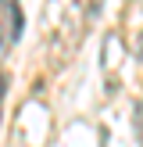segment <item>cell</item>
<instances>
[{
    "label": "cell",
    "instance_id": "obj_7",
    "mask_svg": "<svg viewBox=\"0 0 143 147\" xmlns=\"http://www.w3.org/2000/svg\"><path fill=\"white\" fill-rule=\"evenodd\" d=\"M136 50H140V54H143V32H140V40H136Z\"/></svg>",
    "mask_w": 143,
    "mask_h": 147
},
{
    "label": "cell",
    "instance_id": "obj_8",
    "mask_svg": "<svg viewBox=\"0 0 143 147\" xmlns=\"http://www.w3.org/2000/svg\"><path fill=\"white\" fill-rule=\"evenodd\" d=\"M136 7H143V0H140V4H136Z\"/></svg>",
    "mask_w": 143,
    "mask_h": 147
},
{
    "label": "cell",
    "instance_id": "obj_4",
    "mask_svg": "<svg viewBox=\"0 0 143 147\" xmlns=\"http://www.w3.org/2000/svg\"><path fill=\"white\" fill-rule=\"evenodd\" d=\"M100 7H104V0H90V4H86V22H97V14H100Z\"/></svg>",
    "mask_w": 143,
    "mask_h": 147
},
{
    "label": "cell",
    "instance_id": "obj_3",
    "mask_svg": "<svg viewBox=\"0 0 143 147\" xmlns=\"http://www.w3.org/2000/svg\"><path fill=\"white\" fill-rule=\"evenodd\" d=\"M132 122H136V133H140V144H143V100L132 104Z\"/></svg>",
    "mask_w": 143,
    "mask_h": 147
},
{
    "label": "cell",
    "instance_id": "obj_5",
    "mask_svg": "<svg viewBox=\"0 0 143 147\" xmlns=\"http://www.w3.org/2000/svg\"><path fill=\"white\" fill-rule=\"evenodd\" d=\"M0 4H4L7 11H14V7H18V0H0Z\"/></svg>",
    "mask_w": 143,
    "mask_h": 147
},
{
    "label": "cell",
    "instance_id": "obj_1",
    "mask_svg": "<svg viewBox=\"0 0 143 147\" xmlns=\"http://www.w3.org/2000/svg\"><path fill=\"white\" fill-rule=\"evenodd\" d=\"M107 54H104V68H118V61H122V36L118 32H107Z\"/></svg>",
    "mask_w": 143,
    "mask_h": 147
},
{
    "label": "cell",
    "instance_id": "obj_6",
    "mask_svg": "<svg viewBox=\"0 0 143 147\" xmlns=\"http://www.w3.org/2000/svg\"><path fill=\"white\" fill-rule=\"evenodd\" d=\"M4 90H7V76L0 72V97H4Z\"/></svg>",
    "mask_w": 143,
    "mask_h": 147
},
{
    "label": "cell",
    "instance_id": "obj_2",
    "mask_svg": "<svg viewBox=\"0 0 143 147\" xmlns=\"http://www.w3.org/2000/svg\"><path fill=\"white\" fill-rule=\"evenodd\" d=\"M21 25H25V18H21V11L14 7L11 11V25H7V36H11V40H21Z\"/></svg>",
    "mask_w": 143,
    "mask_h": 147
}]
</instances>
